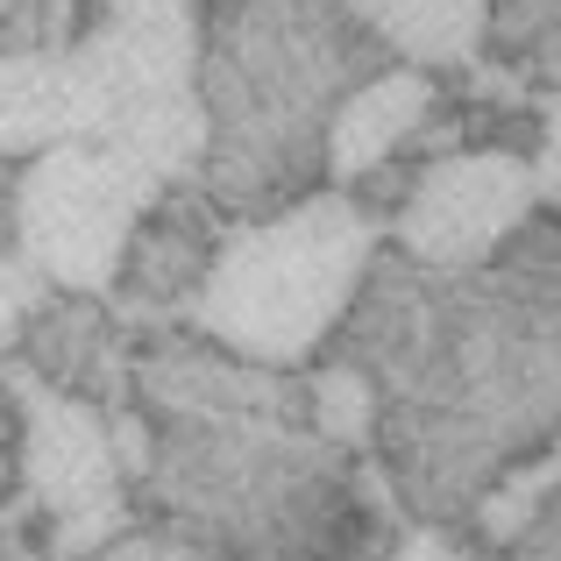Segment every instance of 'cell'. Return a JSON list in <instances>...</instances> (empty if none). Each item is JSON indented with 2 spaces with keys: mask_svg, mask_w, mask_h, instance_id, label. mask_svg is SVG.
Masks as SVG:
<instances>
[{
  "mask_svg": "<svg viewBox=\"0 0 561 561\" xmlns=\"http://www.w3.org/2000/svg\"><path fill=\"white\" fill-rule=\"evenodd\" d=\"M434 114H440L434 71H420V65L370 71V79L334 107V122H328V179L342 192L370 185L405 142H420V128L434 122Z\"/></svg>",
  "mask_w": 561,
  "mask_h": 561,
  "instance_id": "9",
  "label": "cell"
},
{
  "mask_svg": "<svg viewBox=\"0 0 561 561\" xmlns=\"http://www.w3.org/2000/svg\"><path fill=\"white\" fill-rule=\"evenodd\" d=\"M142 398V469L128 483L150 491L171 534L256 561H356V534H377L356 497L348 448L313 426L306 383L271 363L192 334H157L136 356Z\"/></svg>",
  "mask_w": 561,
  "mask_h": 561,
  "instance_id": "2",
  "label": "cell"
},
{
  "mask_svg": "<svg viewBox=\"0 0 561 561\" xmlns=\"http://www.w3.org/2000/svg\"><path fill=\"white\" fill-rule=\"evenodd\" d=\"M512 71H554L561 79V0H491V43Z\"/></svg>",
  "mask_w": 561,
  "mask_h": 561,
  "instance_id": "14",
  "label": "cell"
},
{
  "mask_svg": "<svg viewBox=\"0 0 561 561\" xmlns=\"http://www.w3.org/2000/svg\"><path fill=\"white\" fill-rule=\"evenodd\" d=\"M214 249H220V206L206 199V192L164 185V199L142 214L114 285H122V299L136 306V313H171V306L185 313L199 277H206V263H214Z\"/></svg>",
  "mask_w": 561,
  "mask_h": 561,
  "instance_id": "10",
  "label": "cell"
},
{
  "mask_svg": "<svg viewBox=\"0 0 561 561\" xmlns=\"http://www.w3.org/2000/svg\"><path fill=\"white\" fill-rule=\"evenodd\" d=\"M348 22L383 43L391 65L462 71L491 43V0H342Z\"/></svg>",
  "mask_w": 561,
  "mask_h": 561,
  "instance_id": "12",
  "label": "cell"
},
{
  "mask_svg": "<svg viewBox=\"0 0 561 561\" xmlns=\"http://www.w3.org/2000/svg\"><path fill=\"white\" fill-rule=\"evenodd\" d=\"M85 136H93V107H85V79L65 43L0 50V164H28Z\"/></svg>",
  "mask_w": 561,
  "mask_h": 561,
  "instance_id": "11",
  "label": "cell"
},
{
  "mask_svg": "<svg viewBox=\"0 0 561 561\" xmlns=\"http://www.w3.org/2000/svg\"><path fill=\"white\" fill-rule=\"evenodd\" d=\"M377 383V448L420 519L455 526L512 462L561 440V220H526L491 263L377 256L342 328Z\"/></svg>",
  "mask_w": 561,
  "mask_h": 561,
  "instance_id": "1",
  "label": "cell"
},
{
  "mask_svg": "<svg viewBox=\"0 0 561 561\" xmlns=\"http://www.w3.org/2000/svg\"><path fill=\"white\" fill-rule=\"evenodd\" d=\"M50 291L57 285L22 256V249H0V356H8V348H22V328L36 320V306L50 299Z\"/></svg>",
  "mask_w": 561,
  "mask_h": 561,
  "instance_id": "15",
  "label": "cell"
},
{
  "mask_svg": "<svg viewBox=\"0 0 561 561\" xmlns=\"http://www.w3.org/2000/svg\"><path fill=\"white\" fill-rule=\"evenodd\" d=\"M534 185H540V206H554V214H561V85H554L548 114H540V157H534Z\"/></svg>",
  "mask_w": 561,
  "mask_h": 561,
  "instance_id": "18",
  "label": "cell"
},
{
  "mask_svg": "<svg viewBox=\"0 0 561 561\" xmlns=\"http://www.w3.org/2000/svg\"><path fill=\"white\" fill-rule=\"evenodd\" d=\"M28 43H50V28L36 22V0H0V50H28Z\"/></svg>",
  "mask_w": 561,
  "mask_h": 561,
  "instance_id": "20",
  "label": "cell"
},
{
  "mask_svg": "<svg viewBox=\"0 0 561 561\" xmlns=\"http://www.w3.org/2000/svg\"><path fill=\"white\" fill-rule=\"evenodd\" d=\"M377 263V214L363 192H299L277 214L220 234L185 320L242 363L299 370L334 342Z\"/></svg>",
  "mask_w": 561,
  "mask_h": 561,
  "instance_id": "4",
  "label": "cell"
},
{
  "mask_svg": "<svg viewBox=\"0 0 561 561\" xmlns=\"http://www.w3.org/2000/svg\"><path fill=\"white\" fill-rule=\"evenodd\" d=\"M534 214H540L534 157L469 142V150L426 157L405 179L391 206V242L398 256L426 263V271H469V263H491Z\"/></svg>",
  "mask_w": 561,
  "mask_h": 561,
  "instance_id": "8",
  "label": "cell"
},
{
  "mask_svg": "<svg viewBox=\"0 0 561 561\" xmlns=\"http://www.w3.org/2000/svg\"><path fill=\"white\" fill-rule=\"evenodd\" d=\"M306 405H313V426L334 440V448H370L377 440V383L356 370V363L334 356L328 370H313V383H306Z\"/></svg>",
  "mask_w": 561,
  "mask_h": 561,
  "instance_id": "13",
  "label": "cell"
},
{
  "mask_svg": "<svg viewBox=\"0 0 561 561\" xmlns=\"http://www.w3.org/2000/svg\"><path fill=\"white\" fill-rule=\"evenodd\" d=\"M85 561H256V554H228V548H206L192 534H114L100 554Z\"/></svg>",
  "mask_w": 561,
  "mask_h": 561,
  "instance_id": "16",
  "label": "cell"
},
{
  "mask_svg": "<svg viewBox=\"0 0 561 561\" xmlns=\"http://www.w3.org/2000/svg\"><path fill=\"white\" fill-rule=\"evenodd\" d=\"M206 0H100V14L65 43L85 79L100 150L157 185H192L206 171V100H199Z\"/></svg>",
  "mask_w": 561,
  "mask_h": 561,
  "instance_id": "5",
  "label": "cell"
},
{
  "mask_svg": "<svg viewBox=\"0 0 561 561\" xmlns=\"http://www.w3.org/2000/svg\"><path fill=\"white\" fill-rule=\"evenodd\" d=\"M164 199V185L142 179L100 142H57L28 157L14 179V249L50 277L57 291H93L107 299L122 256L136 242L142 214Z\"/></svg>",
  "mask_w": 561,
  "mask_h": 561,
  "instance_id": "6",
  "label": "cell"
},
{
  "mask_svg": "<svg viewBox=\"0 0 561 561\" xmlns=\"http://www.w3.org/2000/svg\"><path fill=\"white\" fill-rule=\"evenodd\" d=\"M0 377L22 398V477L28 497L57 519V554L85 561L122 534V455L114 420H100L93 398L36 377L22 356H0Z\"/></svg>",
  "mask_w": 561,
  "mask_h": 561,
  "instance_id": "7",
  "label": "cell"
},
{
  "mask_svg": "<svg viewBox=\"0 0 561 561\" xmlns=\"http://www.w3.org/2000/svg\"><path fill=\"white\" fill-rule=\"evenodd\" d=\"M8 206H14V179H0V242L14 234V214H8Z\"/></svg>",
  "mask_w": 561,
  "mask_h": 561,
  "instance_id": "21",
  "label": "cell"
},
{
  "mask_svg": "<svg viewBox=\"0 0 561 561\" xmlns=\"http://www.w3.org/2000/svg\"><path fill=\"white\" fill-rule=\"evenodd\" d=\"M383 65V43L348 22L342 0H206V199L256 220L313 192L328 179L334 107Z\"/></svg>",
  "mask_w": 561,
  "mask_h": 561,
  "instance_id": "3",
  "label": "cell"
},
{
  "mask_svg": "<svg viewBox=\"0 0 561 561\" xmlns=\"http://www.w3.org/2000/svg\"><path fill=\"white\" fill-rule=\"evenodd\" d=\"M505 561H561V491L519 526V540H505Z\"/></svg>",
  "mask_w": 561,
  "mask_h": 561,
  "instance_id": "17",
  "label": "cell"
},
{
  "mask_svg": "<svg viewBox=\"0 0 561 561\" xmlns=\"http://www.w3.org/2000/svg\"><path fill=\"white\" fill-rule=\"evenodd\" d=\"M383 561H469V554H462V540H455L448 526H434V519H412L405 534L391 540V554H383Z\"/></svg>",
  "mask_w": 561,
  "mask_h": 561,
  "instance_id": "19",
  "label": "cell"
}]
</instances>
